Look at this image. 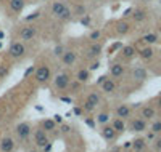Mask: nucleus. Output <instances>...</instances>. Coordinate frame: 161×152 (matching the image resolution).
Masks as SVG:
<instances>
[{
	"instance_id": "f257e3e1",
	"label": "nucleus",
	"mask_w": 161,
	"mask_h": 152,
	"mask_svg": "<svg viewBox=\"0 0 161 152\" xmlns=\"http://www.w3.org/2000/svg\"><path fill=\"white\" fill-rule=\"evenodd\" d=\"M50 15L55 16L57 19L60 21H71L73 18V10L66 5L64 2L61 0H57V2H53L50 5Z\"/></svg>"
},
{
	"instance_id": "f03ea898",
	"label": "nucleus",
	"mask_w": 161,
	"mask_h": 152,
	"mask_svg": "<svg viewBox=\"0 0 161 152\" xmlns=\"http://www.w3.org/2000/svg\"><path fill=\"white\" fill-rule=\"evenodd\" d=\"M8 56L11 59H15V61H19L26 56V53H28V50H26V45L24 42H11L10 47H8Z\"/></svg>"
},
{
	"instance_id": "7ed1b4c3",
	"label": "nucleus",
	"mask_w": 161,
	"mask_h": 152,
	"mask_svg": "<svg viewBox=\"0 0 161 152\" xmlns=\"http://www.w3.org/2000/svg\"><path fill=\"white\" fill-rule=\"evenodd\" d=\"M34 79L39 85H45L47 82H50L52 79V72H50V67L42 64V66H36V71H34Z\"/></svg>"
},
{
	"instance_id": "20e7f679",
	"label": "nucleus",
	"mask_w": 161,
	"mask_h": 152,
	"mask_svg": "<svg viewBox=\"0 0 161 152\" xmlns=\"http://www.w3.org/2000/svg\"><path fill=\"white\" fill-rule=\"evenodd\" d=\"M31 134H32V127L29 122H19L15 127V136L19 141H29Z\"/></svg>"
},
{
	"instance_id": "39448f33",
	"label": "nucleus",
	"mask_w": 161,
	"mask_h": 152,
	"mask_svg": "<svg viewBox=\"0 0 161 152\" xmlns=\"http://www.w3.org/2000/svg\"><path fill=\"white\" fill-rule=\"evenodd\" d=\"M100 103H102V94L98 91H92V93L87 94V98H86L82 107H84L86 112H92V110H95L100 106Z\"/></svg>"
},
{
	"instance_id": "423d86ee",
	"label": "nucleus",
	"mask_w": 161,
	"mask_h": 152,
	"mask_svg": "<svg viewBox=\"0 0 161 152\" xmlns=\"http://www.w3.org/2000/svg\"><path fill=\"white\" fill-rule=\"evenodd\" d=\"M127 130H129V131H132V133H145L147 130H148V122L143 120L142 117L129 119Z\"/></svg>"
},
{
	"instance_id": "0eeeda50",
	"label": "nucleus",
	"mask_w": 161,
	"mask_h": 152,
	"mask_svg": "<svg viewBox=\"0 0 161 152\" xmlns=\"http://www.w3.org/2000/svg\"><path fill=\"white\" fill-rule=\"evenodd\" d=\"M18 35L21 38V42H31V40H34L37 37V29L32 24H26V26L19 27Z\"/></svg>"
},
{
	"instance_id": "6e6552de",
	"label": "nucleus",
	"mask_w": 161,
	"mask_h": 152,
	"mask_svg": "<svg viewBox=\"0 0 161 152\" xmlns=\"http://www.w3.org/2000/svg\"><path fill=\"white\" fill-rule=\"evenodd\" d=\"M71 85V77L68 74H58L53 79V88L58 91H66Z\"/></svg>"
},
{
	"instance_id": "1a4fd4ad",
	"label": "nucleus",
	"mask_w": 161,
	"mask_h": 152,
	"mask_svg": "<svg viewBox=\"0 0 161 152\" xmlns=\"http://www.w3.org/2000/svg\"><path fill=\"white\" fill-rule=\"evenodd\" d=\"M102 51H103V45H102L100 42H92V43L87 47V50H86V58H87L89 61L98 59V58L102 56Z\"/></svg>"
},
{
	"instance_id": "9d476101",
	"label": "nucleus",
	"mask_w": 161,
	"mask_h": 152,
	"mask_svg": "<svg viewBox=\"0 0 161 152\" xmlns=\"http://www.w3.org/2000/svg\"><path fill=\"white\" fill-rule=\"evenodd\" d=\"M48 133H45L42 128H37L34 131V146L37 149H44L47 144H48Z\"/></svg>"
},
{
	"instance_id": "9b49d317",
	"label": "nucleus",
	"mask_w": 161,
	"mask_h": 152,
	"mask_svg": "<svg viewBox=\"0 0 161 152\" xmlns=\"http://www.w3.org/2000/svg\"><path fill=\"white\" fill-rule=\"evenodd\" d=\"M130 77L134 82H137V84H143V82L148 79V72H147V69L143 66H136L132 67L130 71Z\"/></svg>"
},
{
	"instance_id": "f8f14e48",
	"label": "nucleus",
	"mask_w": 161,
	"mask_h": 152,
	"mask_svg": "<svg viewBox=\"0 0 161 152\" xmlns=\"http://www.w3.org/2000/svg\"><path fill=\"white\" fill-rule=\"evenodd\" d=\"M100 88H102V91H103L105 94H114L116 90H118V85H116L114 79H111L110 75H106L105 80L100 84Z\"/></svg>"
},
{
	"instance_id": "ddd939ff",
	"label": "nucleus",
	"mask_w": 161,
	"mask_h": 152,
	"mask_svg": "<svg viewBox=\"0 0 161 152\" xmlns=\"http://www.w3.org/2000/svg\"><path fill=\"white\" fill-rule=\"evenodd\" d=\"M132 115V107L129 104H118L114 107V117L123 119V120H129Z\"/></svg>"
},
{
	"instance_id": "4468645a",
	"label": "nucleus",
	"mask_w": 161,
	"mask_h": 152,
	"mask_svg": "<svg viewBox=\"0 0 161 152\" xmlns=\"http://www.w3.org/2000/svg\"><path fill=\"white\" fill-rule=\"evenodd\" d=\"M60 61H61V64H63V66L71 67V66L77 61V53H76L74 50H68V48H66V50H64V53L61 54Z\"/></svg>"
},
{
	"instance_id": "2eb2a0df",
	"label": "nucleus",
	"mask_w": 161,
	"mask_h": 152,
	"mask_svg": "<svg viewBox=\"0 0 161 152\" xmlns=\"http://www.w3.org/2000/svg\"><path fill=\"white\" fill-rule=\"evenodd\" d=\"M126 75V66L121 63H113L110 66V77L111 79H123Z\"/></svg>"
},
{
	"instance_id": "dca6fc26",
	"label": "nucleus",
	"mask_w": 161,
	"mask_h": 152,
	"mask_svg": "<svg viewBox=\"0 0 161 152\" xmlns=\"http://www.w3.org/2000/svg\"><path fill=\"white\" fill-rule=\"evenodd\" d=\"M100 136L105 141H114L118 133L114 131V128L110 125V123H106V125H102V128H100Z\"/></svg>"
},
{
	"instance_id": "f3484780",
	"label": "nucleus",
	"mask_w": 161,
	"mask_h": 152,
	"mask_svg": "<svg viewBox=\"0 0 161 152\" xmlns=\"http://www.w3.org/2000/svg\"><path fill=\"white\" fill-rule=\"evenodd\" d=\"M15 147H16L15 138H11V136L0 138V152H13Z\"/></svg>"
},
{
	"instance_id": "a211bd4d",
	"label": "nucleus",
	"mask_w": 161,
	"mask_h": 152,
	"mask_svg": "<svg viewBox=\"0 0 161 152\" xmlns=\"http://www.w3.org/2000/svg\"><path fill=\"white\" fill-rule=\"evenodd\" d=\"M130 29H132V26H130V23L126 21V19H119V21H116V24H114V31H116L118 35H127V34L130 32Z\"/></svg>"
},
{
	"instance_id": "6ab92c4d",
	"label": "nucleus",
	"mask_w": 161,
	"mask_h": 152,
	"mask_svg": "<svg viewBox=\"0 0 161 152\" xmlns=\"http://www.w3.org/2000/svg\"><path fill=\"white\" fill-rule=\"evenodd\" d=\"M140 117L143 119V120H147V122H152V120H155L156 119V109L153 107V106H142L140 107Z\"/></svg>"
},
{
	"instance_id": "aec40b11",
	"label": "nucleus",
	"mask_w": 161,
	"mask_h": 152,
	"mask_svg": "<svg viewBox=\"0 0 161 152\" xmlns=\"http://www.w3.org/2000/svg\"><path fill=\"white\" fill-rule=\"evenodd\" d=\"M147 141L145 138H134V139L130 141V149L134 150V152H145L147 150Z\"/></svg>"
},
{
	"instance_id": "412c9836",
	"label": "nucleus",
	"mask_w": 161,
	"mask_h": 152,
	"mask_svg": "<svg viewBox=\"0 0 161 152\" xmlns=\"http://www.w3.org/2000/svg\"><path fill=\"white\" fill-rule=\"evenodd\" d=\"M130 18H132L134 23H143V21H147V18H148V11H147L145 8H136V10H132Z\"/></svg>"
},
{
	"instance_id": "4be33fe9",
	"label": "nucleus",
	"mask_w": 161,
	"mask_h": 152,
	"mask_svg": "<svg viewBox=\"0 0 161 152\" xmlns=\"http://www.w3.org/2000/svg\"><path fill=\"white\" fill-rule=\"evenodd\" d=\"M137 54L140 56L142 61H152L153 56H155V50H153L152 45H147V47H143L140 51H137Z\"/></svg>"
},
{
	"instance_id": "5701e85b",
	"label": "nucleus",
	"mask_w": 161,
	"mask_h": 152,
	"mask_svg": "<svg viewBox=\"0 0 161 152\" xmlns=\"http://www.w3.org/2000/svg\"><path fill=\"white\" fill-rule=\"evenodd\" d=\"M57 127H58V123L53 120V119H44L42 122H40V127L39 128H42L45 133H53L57 130Z\"/></svg>"
},
{
	"instance_id": "b1692460",
	"label": "nucleus",
	"mask_w": 161,
	"mask_h": 152,
	"mask_svg": "<svg viewBox=\"0 0 161 152\" xmlns=\"http://www.w3.org/2000/svg\"><path fill=\"white\" fill-rule=\"evenodd\" d=\"M110 125L114 128V131L118 133V134H121V133H124L126 130H127V125H126V120H123V119H118V117H114L111 122H110Z\"/></svg>"
},
{
	"instance_id": "393cba45",
	"label": "nucleus",
	"mask_w": 161,
	"mask_h": 152,
	"mask_svg": "<svg viewBox=\"0 0 161 152\" xmlns=\"http://www.w3.org/2000/svg\"><path fill=\"white\" fill-rule=\"evenodd\" d=\"M136 54H137V48L134 45L121 47V56H123L124 59H132V58H136Z\"/></svg>"
},
{
	"instance_id": "a878e982",
	"label": "nucleus",
	"mask_w": 161,
	"mask_h": 152,
	"mask_svg": "<svg viewBox=\"0 0 161 152\" xmlns=\"http://www.w3.org/2000/svg\"><path fill=\"white\" fill-rule=\"evenodd\" d=\"M24 5H26V0H10L8 10H10V13H21Z\"/></svg>"
},
{
	"instance_id": "bb28decb",
	"label": "nucleus",
	"mask_w": 161,
	"mask_h": 152,
	"mask_svg": "<svg viewBox=\"0 0 161 152\" xmlns=\"http://www.w3.org/2000/svg\"><path fill=\"white\" fill-rule=\"evenodd\" d=\"M76 80L80 82V84H87V82L90 80V71L89 69H84V67H80L76 71Z\"/></svg>"
},
{
	"instance_id": "cd10ccee",
	"label": "nucleus",
	"mask_w": 161,
	"mask_h": 152,
	"mask_svg": "<svg viewBox=\"0 0 161 152\" xmlns=\"http://www.w3.org/2000/svg\"><path fill=\"white\" fill-rule=\"evenodd\" d=\"M142 40H143L147 45H155V43L159 42V35L155 34V32H148V34H145V35L142 37Z\"/></svg>"
},
{
	"instance_id": "c85d7f7f",
	"label": "nucleus",
	"mask_w": 161,
	"mask_h": 152,
	"mask_svg": "<svg viewBox=\"0 0 161 152\" xmlns=\"http://www.w3.org/2000/svg\"><path fill=\"white\" fill-rule=\"evenodd\" d=\"M95 122L98 123L100 127H102V125H106V123H110V122H111V119H110V114L106 112V110H103V112H100V114L95 117Z\"/></svg>"
},
{
	"instance_id": "c756f323",
	"label": "nucleus",
	"mask_w": 161,
	"mask_h": 152,
	"mask_svg": "<svg viewBox=\"0 0 161 152\" xmlns=\"http://www.w3.org/2000/svg\"><path fill=\"white\" fill-rule=\"evenodd\" d=\"M150 131H153L155 134H161V119H158V120H152Z\"/></svg>"
},
{
	"instance_id": "7c9ffc66",
	"label": "nucleus",
	"mask_w": 161,
	"mask_h": 152,
	"mask_svg": "<svg viewBox=\"0 0 161 152\" xmlns=\"http://www.w3.org/2000/svg\"><path fill=\"white\" fill-rule=\"evenodd\" d=\"M89 38H90V42H98V40L102 38V31L95 29V31H92L89 34Z\"/></svg>"
},
{
	"instance_id": "2f4dec72",
	"label": "nucleus",
	"mask_w": 161,
	"mask_h": 152,
	"mask_svg": "<svg viewBox=\"0 0 161 152\" xmlns=\"http://www.w3.org/2000/svg\"><path fill=\"white\" fill-rule=\"evenodd\" d=\"M73 15H76V16H79V18H82V16L86 15V7H84V5H76V8H74V11H73Z\"/></svg>"
},
{
	"instance_id": "473e14b6",
	"label": "nucleus",
	"mask_w": 161,
	"mask_h": 152,
	"mask_svg": "<svg viewBox=\"0 0 161 152\" xmlns=\"http://www.w3.org/2000/svg\"><path fill=\"white\" fill-rule=\"evenodd\" d=\"M8 74H10V66L0 64V80L5 79V77H8Z\"/></svg>"
},
{
	"instance_id": "72a5a7b5",
	"label": "nucleus",
	"mask_w": 161,
	"mask_h": 152,
	"mask_svg": "<svg viewBox=\"0 0 161 152\" xmlns=\"http://www.w3.org/2000/svg\"><path fill=\"white\" fill-rule=\"evenodd\" d=\"M66 47L64 45H57L55 48H53V56H57V58H61V54L64 53Z\"/></svg>"
},
{
	"instance_id": "f704fd0d",
	"label": "nucleus",
	"mask_w": 161,
	"mask_h": 152,
	"mask_svg": "<svg viewBox=\"0 0 161 152\" xmlns=\"http://www.w3.org/2000/svg\"><path fill=\"white\" fill-rule=\"evenodd\" d=\"M98 67H100V61H98V59H92L87 69H89V71H97Z\"/></svg>"
},
{
	"instance_id": "c9c22d12",
	"label": "nucleus",
	"mask_w": 161,
	"mask_h": 152,
	"mask_svg": "<svg viewBox=\"0 0 161 152\" xmlns=\"http://www.w3.org/2000/svg\"><path fill=\"white\" fill-rule=\"evenodd\" d=\"M153 149L156 150V152H161V136L158 138H155V139H153Z\"/></svg>"
},
{
	"instance_id": "e433bc0d",
	"label": "nucleus",
	"mask_w": 161,
	"mask_h": 152,
	"mask_svg": "<svg viewBox=\"0 0 161 152\" xmlns=\"http://www.w3.org/2000/svg\"><path fill=\"white\" fill-rule=\"evenodd\" d=\"M84 112H86L84 107H77V106H76V107L73 109V114H74V115H82Z\"/></svg>"
},
{
	"instance_id": "4c0bfd02",
	"label": "nucleus",
	"mask_w": 161,
	"mask_h": 152,
	"mask_svg": "<svg viewBox=\"0 0 161 152\" xmlns=\"http://www.w3.org/2000/svg\"><path fill=\"white\" fill-rule=\"evenodd\" d=\"M147 131H148V133H147V136H145V139H147V141H153L155 138L158 136V134H155V133H153V131H150V130H147Z\"/></svg>"
},
{
	"instance_id": "58836bf2",
	"label": "nucleus",
	"mask_w": 161,
	"mask_h": 152,
	"mask_svg": "<svg viewBox=\"0 0 161 152\" xmlns=\"http://www.w3.org/2000/svg\"><path fill=\"white\" fill-rule=\"evenodd\" d=\"M95 123H97V122L93 120V119H89V117L86 119V125H87V127H90V128H95Z\"/></svg>"
},
{
	"instance_id": "ea45409f",
	"label": "nucleus",
	"mask_w": 161,
	"mask_h": 152,
	"mask_svg": "<svg viewBox=\"0 0 161 152\" xmlns=\"http://www.w3.org/2000/svg\"><path fill=\"white\" fill-rule=\"evenodd\" d=\"M34 71H36V66H32L29 71H26V72H24V79H28L29 75H34Z\"/></svg>"
},
{
	"instance_id": "a19ab883",
	"label": "nucleus",
	"mask_w": 161,
	"mask_h": 152,
	"mask_svg": "<svg viewBox=\"0 0 161 152\" xmlns=\"http://www.w3.org/2000/svg\"><path fill=\"white\" fill-rule=\"evenodd\" d=\"M80 21H82V24H86V26H87V24L90 23V16H87V15H84V18H82V19H80Z\"/></svg>"
},
{
	"instance_id": "79ce46f5",
	"label": "nucleus",
	"mask_w": 161,
	"mask_h": 152,
	"mask_svg": "<svg viewBox=\"0 0 161 152\" xmlns=\"http://www.w3.org/2000/svg\"><path fill=\"white\" fill-rule=\"evenodd\" d=\"M39 16V11H36V13H32V15L29 16V18H26V21H31V19H36Z\"/></svg>"
},
{
	"instance_id": "37998d69",
	"label": "nucleus",
	"mask_w": 161,
	"mask_h": 152,
	"mask_svg": "<svg viewBox=\"0 0 161 152\" xmlns=\"http://www.w3.org/2000/svg\"><path fill=\"white\" fill-rule=\"evenodd\" d=\"M53 120H55V122H57V123H61V122H63V117H61V115H58V114H57V115H55V117H53Z\"/></svg>"
},
{
	"instance_id": "c03bdc74",
	"label": "nucleus",
	"mask_w": 161,
	"mask_h": 152,
	"mask_svg": "<svg viewBox=\"0 0 161 152\" xmlns=\"http://www.w3.org/2000/svg\"><path fill=\"white\" fill-rule=\"evenodd\" d=\"M61 131H63V133H68V131H69V127H68V125H63V127H61Z\"/></svg>"
},
{
	"instance_id": "a18cd8bd",
	"label": "nucleus",
	"mask_w": 161,
	"mask_h": 152,
	"mask_svg": "<svg viewBox=\"0 0 161 152\" xmlns=\"http://www.w3.org/2000/svg\"><path fill=\"white\" fill-rule=\"evenodd\" d=\"M130 13H132V8L126 10V11H124V16H130Z\"/></svg>"
},
{
	"instance_id": "49530a36",
	"label": "nucleus",
	"mask_w": 161,
	"mask_h": 152,
	"mask_svg": "<svg viewBox=\"0 0 161 152\" xmlns=\"http://www.w3.org/2000/svg\"><path fill=\"white\" fill-rule=\"evenodd\" d=\"M156 106H158V109H161V96H159L158 101H156Z\"/></svg>"
},
{
	"instance_id": "de8ad7c7",
	"label": "nucleus",
	"mask_w": 161,
	"mask_h": 152,
	"mask_svg": "<svg viewBox=\"0 0 161 152\" xmlns=\"http://www.w3.org/2000/svg\"><path fill=\"white\" fill-rule=\"evenodd\" d=\"M26 152H39V149H37V147H32V149H28Z\"/></svg>"
},
{
	"instance_id": "09e8293b",
	"label": "nucleus",
	"mask_w": 161,
	"mask_h": 152,
	"mask_svg": "<svg viewBox=\"0 0 161 152\" xmlns=\"http://www.w3.org/2000/svg\"><path fill=\"white\" fill-rule=\"evenodd\" d=\"M124 149H130V141H127V143L124 144Z\"/></svg>"
},
{
	"instance_id": "8fccbe9b",
	"label": "nucleus",
	"mask_w": 161,
	"mask_h": 152,
	"mask_svg": "<svg viewBox=\"0 0 161 152\" xmlns=\"http://www.w3.org/2000/svg\"><path fill=\"white\" fill-rule=\"evenodd\" d=\"M121 152H134L132 149H124V150H121Z\"/></svg>"
},
{
	"instance_id": "3c124183",
	"label": "nucleus",
	"mask_w": 161,
	"mask_h": 152,
	"mask_svg": "<svg viewBox=\"0 0 161 152\" xmlns=\"http://www.w3.org/2000/svg\"><path fill=\"white\" fill-rule=\"evenodd\" d=\"M5 37V34H3V31H0V38H3Z\"/></svg>"
},
{
	"instance_id": "603ef678",
	"label": "nucleus",
	"mask_w": 161,
	"mask_h": 152,
	"mask_svg": "<svg viewBox=\"0 0 161 152\" xmlns=\"http://www.w3.org/2000/svg\"><path fill=\"white\" fill-rule=\"evenodd\" d=\"M159 117H161V109H159Z\"/></svg>"
},
{
	"instance_id": "864d4df0",
	"label": "nucleus",
	"mask_w": 161,
	"mask_h": 152,
	"mask_svg": "<svg viewBox=\"0 0 161 152\" xmlns=\"http://www.w3.org/2000/svg\"><path fill=\"white\" fill-rule=\"evenodd\" d=\"M142 2H148V0H142Z\"/></svg>"
},
{
	"instance_id": "5fc2aeb1",
	"label": "nucleus",
	"mask_w": 161,
	"mask_h": 152,
	"mask_svg": "<svg viewBox=\"0 0 161 152\" xmlns=\"http://www.w3.org/2000/svg\"><path fill=\"white\" fill-rule=\"evenodd\" d=\"M158 3H159V5H161V0H159V2H158Z\"/></svg>"
},
{
	"instance_id": "6e6d98bb",
	"label": "nucleus",
	"mask_w": 161,
	"mask_h": 152,
	"mask_svg": "<svg viewBox=\"0 0 161 152\" xmlns=\"http://www.w3.org/2000/svg\"><path fill=\"white\" fill-rule=\"evenodd\" d=\"M0 117H2V112H0Z\"/></svg>"
},
{
	"instance_id": "4d7b16f0",
	"label": "nucleus",
	"mask_w": 161,
	"mask_h": 152,
	"mask_svg": "<svg viewBox=\"0 0 161 152\" xmlns=\"http://www.w3.org/2000/svg\"><path fill=\"white\" fill-rule=\"evenodd\" d=\"M93 2H97V0H93Z\"/></svg>"
}]
</instances>
